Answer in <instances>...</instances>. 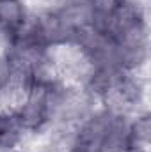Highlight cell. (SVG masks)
<instances>
[{
	"label": "cell",
	"mask_w": 151,
	"mask_h": 152,
	"mask_svg": "<svg viewBox=\"0 0 151 152\" xmlns=\"http://www.w3.org/2000/svg\"><path fill=\"white\" fill-rule=\"evenodd\" d=\"M114 117H115V112L109 110V108L85 115L84 120H80L78 127L73 133L71 143L84 147V149H89V151H94V147L101 142V138L109 131Z\"/></svg>",
	"instance_id": "6da1fadb"
},
{
	"label": "cell",
	"mask_w": 151,
	"mask_h": 152,
	"mask_svg": "<svg viewBox=\"0 0 151 152\" xmlns=\"http://www.w3.org/2000/svg\"><path fill=\"white\" fill-rule=\"evenodd\" d=\"M126 71H123L114 62H101L93 64L91 73L85 78V92L98 99H107L117 87L119 80Z\"/></svg>",
	"instance_id": "7a4b0ae2"
},
{
	"label": "cell",
	"mask_w": 151,
	"mask_h": 152,
	"mask_svg": "<svg viewBox=\"0 0 151 152\" xmlns=\"http://www.w3.org/2000/svg\"><path fill=\"white\" fill-rule=\"evenodd\" d=\"M29 18L23 0H0V34L7 39L20 32Z\"/></svg>",
	"instance_id": "3957f363"
},
{
	"label": "cell",
	"mask_w": 151,
	"mask_h": 152,
	"mask_svg": "<svg viewBox=\"0 0 151 152\" xmlns=\"http://www.w3.org/2000/svg\"><path fill=\"white\" fill-rule=\"evenodd\" d=\"M126 117L123 113H115L112 124L101 142L94 147L93 152H132V143L128 138V129H126Z\"/></svg>",
	"instance_id": "277c9868"
},
{
	"label": "cell",
	"mask_w": 151,
	"mask_h": 152,
	"mask_svg": "<svg viewBox=\"0 0 151 152\" xmlns=\"http://www.w3.org/2000/svg\"><path fill=\"white\" fill-rule=\"evenodd\" d=\"M128 129V138L132 143V149H141V151H148L151 142V115L148 112L139 113L133 117L132 120H128L126 124Z\"/></svg>",
	"instance_id": "5b68a950"
},
{
	"label": "cell",
	"mask_w": 151,
	"mask_h": 152,
	"mask_svg": "<svg viewBox=\"0 0 151 152\" xmlns=\"http://www.w3.org/2000/svg\"><path fill=\"white\" fill-rule=\"evenodd\" d=\"M23 129L20 127L14 112H0V151H13L23 138Z\"/></svg>",
	"instance_id": "8992f818"
},
{
	"label": "cell",
	"mask_w": 151,
	"mask_h": 152,
	"mask_svg": "<svg viewBox=\"0 0 151 152\" xmlns=\"http://www.w3.org/2000/svg\"><path fill=\"white\" fill-rule=\"evenodd\" d=\"M66 152H93V151H89V149H84V147H78V145L70 143V147H68V151H66Z\"/></svg>",
	"instance_id": "52a82bcc"
},
{
	"label": "cell",
	"mask_w": 151,
	"mask_h": 152,
	"mask_svg": "<svg viewBox=\"0 0 151 152\" xmlns=\"http://www.w3.org/2000/svg\"><path fill=\"white\" fill-rule=\"evenodd\" d=\"M11 152H23V151H11Z\"/></svg>",
	"instance_id": "ba28073f"
}]
</instances>
